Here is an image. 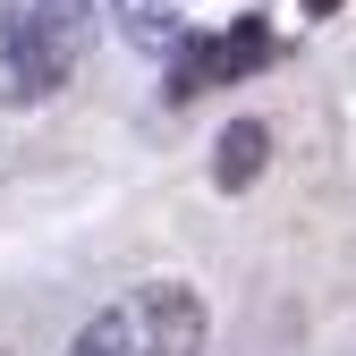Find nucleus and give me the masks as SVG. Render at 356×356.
Returning a JSON list of instances; mask_svg holds the SVG:
<instances>
[{"label": "nucleus", "instance_id": "nucleus-1", "mask_svg": "<svg viewBox=\"0 0 356 356\" xmlns=\"http://www.w3.org/2000/svg\"><path fill=\"white\" fill-rule=\"evenodd\" d=\"M204 297L187 280H153V289H127L119 305H102L85 323L76 356H204Z\"/></svg>", "mask_w": 356, "mask_h": 356}, {"label": "nucleus", "instance_id": "nucleus-2", "mask_svg": "<svg viewBox=\"0 0 356 356\" xmlns=\"http://www.w3.org/2000/svg\"><path fill=\"white\" fill-rule=\"evenodd\" d=\"M85 51V9L76 0H34V9L0 34V68H9V102H51L76 76Z\"/></svg>", "mask_w": 356, "mask_h": 356}, {"label": "nucleus", "instance_id": "nucleus-3", "mask_svg": "<svg viewBox=\"0 0 356 356\" xmlns=\"http://www.w3.org/2000/svg\"><path fill=\"white\" fill-rule=\"evenodd\" d=\"M280 42L263 17H238V34H195V42H178V68H170V102H195L204 85H238L246 68H263Z\"/></svg>", "mask_w": 356, "mask_h": 356}, {"label": "nucleus", "instance_id": "nucleus-4", "mask_svg": "<svg viewBox=\"0 0 356 356\" xmlns=\"http://www.w3.org/2000/svg\"><path fill=\"white\" fill-rule=\"evenodd\" d=\"M263 161H272V127H263V119H229L220 145H212V187L220 195H246L263 178Z\"/></svg>", "mask_w": 356, "mask_h": 356}, {"label": "nucleus", "instance_id": "nucleus-5", "mask_svg": "<svg viewBox=\"0 0 356 356\" xmlns=\"http://www.w3.org/2000/svg\"><path fill=\"white\" fill-rule=\"evenodd\" d=\"M111 17L127 42H145V51H170V42H187L178 34V0H111Z\"/></svg>", "mask_w": 356, "mask_h": 356}, {"label": "nucleus", "instance_id": "nucleus-6", "mask_svg": "<svg viewBox=\"0 0 356 356\" xmlns=\"http://www.w3.org/2000/svg\"><path fill=\"white\" fill-rule=\"evenodd\" d=\"M348 9V0H305V17H339Z\"/></svg>", "mask_w": 356, "mask_h": 356}]
</instances>
